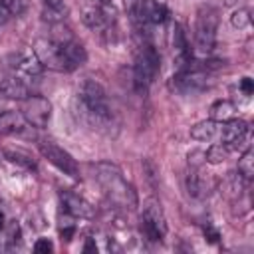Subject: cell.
<instances>
[{
	"mask_svg": "<svg viewBox=\"0 0 254 254\" xmlns=\"http://www.w3.org/2000/svg\"><path fill=\"white\" fill-rule=\"evenodd\" d=\"M34 54L44 67L54 71H73L87 60L85 48L64 28V22L54 24V32L34 44Z\"/></svg>",
	"mask_w": 254,
	"mask_h": 254,
	"instance_id": "cell-1",
	"label": "cell"
},
{
	"mask_svg": "<svg viewBox=\"0 0 254 254\" xmlns=\"http://www.w3.org/2000/svg\"><path fill=\"white\" fill-rule=\"evenodd\" d=\"M75 109L77 115L95 131L111 135L117 129V115L107 97L103 85L91 77H85L77 85L75 93Z\"/></svg>",
	"mask_w": 254,
	"mask_h": 254,
	"instance_id": "cell-2",
	"label": "cell"
},
{
	"mask_svg": "<svg viewBox=\"0 0 254 254\" xmlns=\"http://www.w3.org/2000/svg\"><path fill=\"white\" fill-rule=\"evenodd\" d=\"M93 171H95V179L101 185L103 192L115 206L129 208V210H133L137 206V192H135L133 185L123 177V173L117 165L97 163V165H93Z\"/></svg>",
	"mask_w": 254,
	"mask_h": 254,
	"instance_id": "cell-3",
	"label": "cell"
},
{
	"mask_svg": "<svg viewBox=\"0 0 254 254\" xmlns=\"http://www.w3.org/2000/svg\"><path fill=\"white\" fill-rule=\"evenodd\" d=\"M161 69L159 54L151 42L139 44L137 56H135V65H133V87L139 95H145L155 81L157 73Z\"/></svg>",
	"mask_w": 254,
	"mask_h": 254,
	"instance_id": "cell-4",
	"label": "cell"
},
{
	"mask_svg": "<svg viewBox=\"0 0 254 254\" xmlns=\"http://www.w3.org/2000/svg\"><path fill=\"white\" fill-rule=\"evenodd\" d=\"M208 71L204 69L202 62H196L194 58L183 69H177V73L171 77V87L181 95H196L208 89Z\"/></svg>",
	"mask_w": 254,
	"mask_h": 254,
	"instance_id": "cell-5",
	"label": "cell"
},
{
	"mask_svg": "<svg viewBox=\"0 0 254 254\" xmlns=\"http://www.w3.org/2000/svg\"><path fill=\"white\" fill-rule=\"evenodd\" d=\"M218 32V12L212 6H202L194 20V42L202 54H210L216 44Z\"/></svg>",
	"mask_w": 254,
	"mask_h": 254,
	"instance_id": "cell-6",
	"label": "cell"
},
{
	"mask_svg": "<svg viewBox=\"0 0 254 254\" xmlns=\"http://www.w3.org/2000/svg\"><path fill=\"white\" fill-rule=\"evenodd\" d=\"M141 228L149 242H161L167 234V218L157 198H149L143 206L141 214Z\"/></svg>",
	"mask_w": 254,
	"mask_h": 254,
	"instance_id": "cell-7",
	"label": "cell"
},
{
	"mask_svg": "<svg viewBox=\"0 0 254 254\" xmlns=\"http://www.w3.org/2000/svg\"><path fill=\"white\" fill-rule=\"evenodd\" d=\"M6 64L12 71V75L22 81L38 77L44 69V65L40 64V60L34 52H14L6 58Z\"/></svg>",
	"mask_w": 254,
	"mask_h": 254,
	"instance_id": "cell-8",
	"label": "cell"
},
{
	"mask_svg": "<svg viewBox=\"0 0 254 254\" xmlns=\"http://www.w3.org/2000/svg\"><path fill=\"white\" fill-rule=\"evenodd\" d=\"M20 111L32 127L44 129L50 123V117H52V103L42 95H32L30 93L28 97L22 99V109Z\"/></svg>",
	"mask_w": 254,
	"mask_h": 254,
	"instance_id": "cell-9",
	"label": "cell"
},
{
	"mask_svg": "<svg viewBox=\"0 0 254 254\" xmlns=\"http://www.w3.org/2000/svg\"><path fill=\"white\" fill-rule=\"evenodd\" d=\"M40 153H42L44 159H48L64 175H67L71 179H79V167H77L75 159L67 151H64L60 145H56L52 141H42L40 143Z\"/></svg>",
	"mask_w": 254,
	"mask_h": 254,
	"instance_id": "cell-10",
	"label": "cell"
},
{
	"mask_svg": "<svg viewBox=\"0 0 254 254\" xmlns=\"http://www.w3.org/2000/svg\"><path fill=\"white\" fill-rule=\"evenodd\" d=\"M248 135H250V127L244 119H230V121H224L220 123V143L226 145V149L232 153V151H238V149H244L248 143Z\"/></svg>",
	"mask_w": 254,
	"mask_h": 254,
	"instance_id": "cell-11",
	"label": "cell"
},
{
	"mask_svg": "<svg viewBox=\"0 0 254 254\" xmlns=\"http://www.w3.org/2000/svg\"><path fill=\"white\" fill-rule=\"evenodd\" d=\"M60 200H62L64 212L73 218H93L95 216L93 206L83 196H79L71 190H60Z\"/></svg>",
	"mask_w": 254,
	"mask_h": 254,
	"instance_id": "cell-12",
	"label": "cell"
},
{
	"mask_svg": "<svg viewBox=\"0 0 254 254\" xmlns=\"http://www.w3.org/2000/svg\"><path fill=\"white\" fill-rule=\"evenodd\" d=\"M30 123L26 121V117L22 115V111H12L6 109L0 113V133L4 135H20L26 131Z\"/></svg>",
	"mask_w": 254,
	"mask_h": 254,
	"instance_id": "cell-13",
	"label": "cell"
},
{
	"mask_svg": "<svg viewBox=\"0 0 254 254\" xmlns=\"http://www.w3.org/2000/svg\"><path fill=\"white\" fill-rule=\"evenodd\" d=\"M190 137L196 141H214L216 137H220V123L206 119V121H198L196 125L190 127Z\"/></svg>",
	"mask_w": 254,
	"mask_h": 254,
	"instance_id": "cell-14",
	"label": "cell"
},
{
	"mask_svg": "<svg viewBox=\"0 0 254 254\" xmlns=\"http://www.w3.org/2000/svg\"><path fill=\"white\" fill-rule=\"evenodd\" d=\"M0 93H2L6 99H20V101L30 95L26 83H24L22 79L14 77V75H10L8 79H4V81L0 83Z\"/></svg>",
	"mask_w": 254,
	"mask_h": 254,
	"instance_id": "cell-15",
	"label": "cell"
},
{
	"mask_svg": "<svg viewBox=\"0 0 254 254\" xmlns=\"http://www.w3.org/2000/svg\"><path fill=\"white\" fill-rule=\"evenodd\" d=\"M187 190L190 196L194 198H202L208 192V183L204 181V177L198 173V167H190L189 175H187Z\"/></svg>",
	"mask_w": 254,
	"mask_h": 254,
	"instance_id": "cell-16",
	"label": "cell"
},
{
	"mask_svg": "<svg viewBox=\"0 0 254 254\" xmlns=\"http://www.w3.org/2000/svg\"><path fill=\"white\" fill-rule=\"evenodd\" d=\"M2 153H4V159H8L10 163H14L18 167H24L28 171H36V161L32 159V155L28 151L18 149V147H4Z\"/></svg>",
	"mask_w": 254,
	"mask_h": 254,
	"instance_id": "cell-17",
	"label": "cell"
},
{
	"mask_svg": "<svg viewBox=\"0 0 254 254\" xmlns=\"http://www.w3.org/2000/svg\"><path fill=\"white\" fill-rule=\"evenodd\" d=\"M236 117V105L228 99H218L210 105V119L212 121H218V123H224V121H230Z\"/></svg>",
	"mask_w": 254,
	"mask_h": 254,
	"instance_id": "cell-18",
	"label": "cell"
},
{
	"mask_svg": "<svg viewBox=\"0 0 254 254\" xmlns=\"http://www.w3.org/2000/svg\"><path fill=\"white\" fill-rule=\"evenodd\" d=\"M147 20L151 26H161L167 22L169 18V10L165 4H159V2H153V0H147Z\"/></svg>",
	"mask_w": 254,
	"mask_h": 254,
	"instance_id": "cell-19",
	"label": "cell"
},
{
	"mask_svg": "<svg viewBox=\"0 0 254 254\" xmlns=\"http://www.w3.org/2000/svg\"><path fill=\"white\" fill-rule=\"evenodd\" d=\"M238 175L244 181H250L254 177V151L250 147H246L242 157L238 159Z\"/></svg>",
	"mask_w": 254,
	"mask_h": 254,
	"instance_id": "cell-20",
	"label": "cell"
},
{
	"mask_svg": "<svg viewBox=\"0 0 254 254\" xmlns=\"http://www.w3.org/2000/svg\"><path fill=\"white\" fill-rule=\"evenodd\" d=\"M228 155H230V151L226 149L224 143H214V145H210V147L206 149V153H204V161L210 163V165H218V163H222Z\"/></svg>",
	"mask_w": 254,
	"mask_h": 254,
	"instance_id": "cell-21",
	"label": "cell"
},
{
	"mask_svg": "<svg viewBox=\"0 0 254 254\" xmlns=\"http://www.w3.org/2000/svg\"><path fill=\"white\" fill-rule=\"evenodd\" d=\"M250 10L248 8H238L234 14H232V18H230V22H232V26L234 28H246V26H250Z\"/></svg>",
	"mask_w": 254,
	"mask_h": 254,
	"instance_id": "cell-22",
	"label": "cell"
},
{
	"mask_svg": "<svg viewBox=\"0 0 254 254\" xmlns=\"http://www.w3.org/2000/svg\"><path fill=\"white\" fill-rule=\"evenodd\" d=\"M0 2H4V6L12 12V16L16 14H22L24 10H26V0H0Z\"/></svg>",
	"mask_w": 254,
	"mask_h": 254,
	"instance_id": "cell-23",
	"label": "cell"
},
{
	"mask_svg": "<svg viewBox=\"0 0 254 254\" xmlns=\"http://www.w3.org/2000/svg\"><path fill=\"white\" fill-rule=\"evenodd\" d=\"M34 250H36L38 254H48V252L54 250V244H52L48 238H38L36 244H34Z\"/></svg>",
	"mask_w": 254,
	"mask_h": 254,
	"instance_id": "cell-24",
	"label": "cell"
},
{
	"mask_svg": "<svg viewBox=\"0 0 254 254\" xmlns=\"http://www.w3.org/2000/svg\"><path fill=\"white\" fill-rule=\"evenodd\" d=\"M73 232H75V224L73 222H62V226H60V234H62V240H71V236H73Z\"/></svg>",
	"mask_w": 254,
	"mask_h": 254,
	"instance_id": "cell-25",
	"label": "cell"
},
{
	"mask_svg": "<svg viewBox=\"0 0 254 254\" xmlns=\"http://www.w3.org/2000/svg\"><path fill=\"white\" fill-rule=\"evenodd\" d=\"M240 89L244 91V95H252V91H254L252 77H242V79H240Z\"/></svg>",
	"mask_w": 254,
	"mask_h": 254,
	"instance_id": "cell-26",
	"label": "cell"
},
{
	"mask_svg": "<svg viewBox=\"0 0 254 254\" xmlns=\"http://www.w3.org/2000/svg\"><path fill=\"white\" fill-rule=\"evenodd\" d=\"M204 236H206V240H208V242H212V244H216V242H218V238H220L218 230H216V228H212V226H204Z\"/></svg>",
	"mask_w": 254,
	"mask_h": 254,
	"instance_id": "cell-27",
	"label": "cell"
},
{
	"mask_svg": "<svg viewBox=\"0 0 254 254\" xmlns=\"http://www.w3.org/2000/svg\"><path fill=\"white\" fill-rule=\"evenodd\" d=\"M10 16H12V12L4 6V2H0V26H2V24H6V22L10 20Z\"/></svg>",
	"mask_w": 254,
	"mask_h": 254,
	"instance_id": "cell-28",
	"label": "cell"
},
{
	"mask_svg": "<svg viewBox=\"0 0 254 254\" xmlns=\"http://www.w3.org/2000/svg\"><path fill=\"white\" fill-rule=\"evenodd\" d=\"M48 8H56V10H65L64 6V0H44Z\"/></svg>",
	"mask_w": 254,
	"mask_h": 254,
	"instance_id": "cell-29",
	"label": "cell"
},
{
	"mask_svg": "<svg viewBox=\"0 0 254 254\" xmlns=\"http://www.w3.org/2000/svg\"><path fill=\"white\" fill-rule=\"evenodd\" d=\"M83 252H97V246L93 244L91 238H87V242H85V246H83Z\"/></svg>",
	"mask_w": 254,
	"mask_h": 254,
	"instance_id": "cell-30",
	"label": "cell"
},
{
	"mask_svg": "<svg viewBox=\"0 0 254 254\" xmlns=\"http://www.w3.org/2000/svg\"><path fill=\"white\" fill-rule=\"evenodd\" d=\"M240 2H244V0H226L228 6H234V4H240Z\"/></svg>",
	"mask_w": 254,
	"mask_h": 254,
	"instance_id": "cell-31",
	"label": "cell"
},
{
	"mask_svg": "<svg viewBox=\"0 0 254 254\" xmlns=\"http://www.w3.org/2000/svg\"><path fill=\"white\" fill-rule=\"evenodd\" d=\"M2 228H4V214L0 212V230H2Z\"/></svg>",
	"mask_w": 254,
	"mask_h": 254,
	"instance_id": "cell-32",
	"label": "cell"
},
{
	"mask_svg": "<svg viewBox=\"0 0 254 254\" xmlns=\"http://www.w3.org/2000/svg\"><path fill=\"white\" fill-rule=\"evenodd\" d=\"M2 99H6V97H4V95H2V93H0V113H2V111H4V109H2Z\"/></svg>",
	"mask_w": 254,
	"mask_h": 254,
	"instance_id": "cell-33",
	"label": "cell"
},
{
	"mask_svg": "<svg viewBox=\"0 0 254 254\" xmlns=\"http://www.w3.org/2000/svg\"><path fill=\"white\" fill-rule=\"evenodd\" d=\"M153 2H159V4H165L167 0H153Z\"/></svg>",
	"mask_w": 254,
	"mask_h": 254,
	"instance_id": "cell-34",
	"label": "cell"
}]
</instances>
